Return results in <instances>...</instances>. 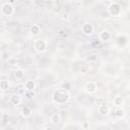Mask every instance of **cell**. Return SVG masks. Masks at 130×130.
Listing matches in <instances>:
<instances>
[{
	"mask_svg": "<svg viewBox=\"0 0 130 130\" xmlns=\"http://www.w3.org/2000/svg\"><path fill=\"white\" fill-rule=\"evenodd\" d=\"M51 121L53 123H59L61 121V116L59 115V114H54V115L52 116V118H51Z\"/></svg>",
	"mask_w": 130,
	"mask_h": 130,
	"instance_id": "13",
	"label": "cell"
},
{
	"mask_svg": "<svg viewBox=\"0 0 130 130\" xmlns=\"http://www.w3.org/2000/svg\"><path fill=\"white\" fill-rule=\"evenodd\" d=\"M81 30H82V32L84 35H90V34H92V32H94V26H92V24H88V22H86V24H82V28H81Z\"/></svg>",
	"mask_w": 130,
	"mask_h": 130,
	"instance_id": "5",
	"label": "cell"
},
{
	"mask_svg": "<svg viewBox=\"0 0 130 130\" xmlns=\"http://www.w3.org/2000/svg\"><path fill=\"white\" fill-rule=\"evenodd\" d=\"M24 76V71L22 69H20V68L16 69V71H15V77H16V78L22 79Z\"/></svg>",
	"mask_w": 130,
	"mask_h": 130,
	"instance_id": "11",
	"label": "cell"
},
{
	"mask_svg": "<svg viewBox=\"0 0 130 130\" xmlns=\"http://www.w3.org/2000/svg\"><path fill=\"white\" fill-rule=\"evenodd\" d=\"M22 115L24 117H28L30 115V107H24L22 109Z\"/></svg>",
	"mask_w": 130,
	"mask_h": 130,
	"instance_id": "15",
	"label": "cell"
},
{
	"mask_svg": "<svg viewBox=\"0 0 130 130\" xmlns=\"http://www.w3.org/2000/svg\"><path fill=\"white\" fill-rule=\"evenodd\" d=\"M68 18H69V14H68L67 12H65V13L62 14V18H63V20H67Z\"/></svg>",
	"mask_w": 130,
	"mask_h": 130,
	"instance_id": "19",
	"label": "cell"
},
{
	"mask_svg": "<svg viewBox=\"0 0 130 130\" xmlns=\"http://www.w3.org/2000/svg\"><path fill=\"white\" fill-rule=\"evenodd\" d=\"M75 4H76L77 6H81V5H82V2H81V1H76Z\"/></svg>",
	"mask_w": 130,
	"mask_h": 130,
	"instance_id": "21",
	"label": "cell"
},
{
	"mask_svg": "<svg viewBox=\"0 0 130 130\" xmlns=\"http://www.w3.org/2000/svg\"><path fill=\"white\" fill-rule=\"evenodd\" d=\"M10 102H11V104H13V105H18V104H20V102H22V100H20V96H16V94H13L11 98H10Z\"/></svg>",
	"mask_w": 130,
	"mask_h": 130,
	"instance_id": "8",
	"label": "cell"
},
{
	"mask_svg": "<svg viewBox=\"0 0 130 130\" xmlns=\"http://www.w3.org/2000/svg\"><path fill=\"white\" fill-rule=\"evenodd\" d=\"M88 61H92V60L94 61V60H96V55H92V56H90V58H88Z\"/></svg>",
	"mask_w": 130,
	"mask_h": 130,
	"instance_id": "20",
	"label": "cell"
},
{
	"mask_svg": "<svg viewBox=\"0 0 130 130\" xmlns=\"http://www.w3.org/2000/svg\"><path fill=\"white\" fill-rule=\"evenodd\" d=\"M100 39L102 41H109L111 39V34L108 30H103L100 35Z\"/></svg>",
	"mask_w": 130,
	"mask_h": 130,
	"instance_id": "7",
	"label": "cell"
},
{
	"mask_svg": "<svg viewBox=\"0 0 130 130\" xmlns=\"http://www.w3.org/2000/svg\"><path fill=\"white\" fill-rule=\"evenodd\" d=\"M116 116H117L118 118H122V117L124 116V111H123L122 109H118V110L116 111Z\"/></svg>",
	"mask_w": 130,
	"mask_h": 130,
	"instance_id": "17",
	"label": "cell"
},
{
	"mask_svg": "<svg viewBox=\"0 0 130 130\" xmlns=\"http://www.w3.org/2000/svg\"><path fill=\"white\" fill-rule=\"evenodd\" d=\"M86 92H94L96 90V84H94V82H88V84H86Z\"/></svg>",
	"mask_w": 130,
	"mask_h": 130,
	"instance_id": "9",
	"label": "cell"
},
{
	"mask_svg": "<svg viewBox=\"0 0 130 130\" xmlns=\"http://www.w3.org/2000/svg\"><path fill=\"white\" fill-rule=\"evenodd\" d=\"M1 11H2V13H3L4 15H6V16H10V15L13 13L14 8H13V6H12L11 3L6 2V3H4V4L2 5V7H1Z\"/></svg>",
	"mask_w": 130,
	"mask_h": 130,
	"instance_id": "2",
	"label": "cell"
},
{
	"mask_svg": "<svg viewBox=\"0 0 130 130\" xmlns=\"http://www.w3.org/2000/svg\"><path fill=\"white\" fill-rule=\"evenodd\" d=\"M47 47V44L45 43V41L43 40H38L36 43H35V49L38 51V52H44L45 49Z\"/></svg>",
	"mask_w": 130,
	"mask_h": 130,
	"instance_id": "4",
	"label": "cell"
},
{
	"mask_svg": "<svg viewBox=\"0 0 130 130\" xmlns=\"http://www.w3.org/2000/svg\"><path fill=\"white\" fill-rule=\"evenodd\" d=\"M108 112H109L108 106H106V105L100 106V108H99V113H100V114H102V115H105V114H107Z\"/></svg>",
	"mask_w": 130,
	"mask_h": 130,
	"instance_id": "10",
	"label": "cell"
},
{
	"mask_svg": "<svg viewBox=\"0 0 130 130\" xmlns=\"http://www.w3.org/2000/svg\"><path fill=\"white\" fill-rule=\"evenodd\" d=\"M36 84H35V81L32 80H28L24 84V88L26 90H34Z\"/></svg>",
	"mask_w": 130,
	"mask_h": 130,
	"instance_id": "6",
	"label": "cell"
},
{
	"mask_svg": "<svg viewBox=\"0 0 130 130\" xmlns=\"http://www.w3.org/2000/svg\"><path fill=\"white\" fill-rule=\"evenodd\" d=\"M35 96V94H34V92L32 90H26L24 92V96L28 100H30V99H32V96Z\"/></svg>",
	"mask_w": 130,
	"mask_h": 130,
	"instance_id": "16",
	"label": "cell"
},
{
	"mask_svg": "<svg viewBox=\"0 0 130 130\" xmlns=\"http://www.w3.org/2000/svg\"><path fill=\"white\" fill-rule=\"evenodd\" d=\"M54 100L57 102V103H60V104H63L65 102H67L68 99H69V94L67 92H65L64 90H57L55 92H54Z\"/></svg>",
	"mask_w": 130,
	"mask_h": 130,
	"instance_id": "1",
	"label": "cell"
},
{
	"mask_svg": "<svg viewBox=\"0 0 130 130\" xmlns=\"http://www.w3.org/2000/svg\"><path fill=\"white\" fill-rule=\"evenodd\" d=\"M28 130H32V129H28Z\"/></svg>",
	"mask_w": 130,
	"mask_h": 130,
	"instance_id": "23",
	"label": "cell"
},
{
	"mask_svg": "<svg viewBox=\"0 0 130 130\" xmlns=\"http://www.w3.org/2000/svg\"><path fill=\"white\" fill-rule=\"evenodd\" d=\"M45 130H52L51 128H47V129H45Z\"/></svg>",
	"mask_w": 130,
	"mask_h": 130,
	"instance_id": "22",
	"label": "cell"
},
{
	"mask_svg": "<svg viewBox=\"0 0 130 130\" xmlns=\"http://www.w3.org/2000/svg\"><path fill=\"white\" fill-rule=\"evenodd\" d=\"M30 32H32V35H35V36H37V35H39L40 34V28H39V26H32V28H30Z\"/></svg>",
	"mask_w": 130,
	"mask_h": 130,
	"instance_id": "12",
	"label": "cell"
},
{
	"mask_svg": "<svg viewBox=\"0 0 130 130\" xmlns=\"http://www.w3.org/2000/svg\"><path fill=\"white\" fill-rule=\"evenodd\" d=\"M8 86H9V84L7 82V81H5V80H3V81L0 82V88H1L2 90H8Z\"/></svg>",
	"mask_w": 130,
	"mask_h": 130,
	"instance_id": "14",
	"label": "cell"
},
{
	"mask_svg": "<svg viewBox=\"0 0 130 130\" xmlns=\"http://www.w3.org/2000/svg\"><path fill=\"white\" fill-rule=\"evenodd\" d=\"M109 12L112 14V15H119L120 14V12H121V7H120V5L118 4V3H116V2H112L111 4H110V6H109Z\"/></svg>",
	"mask_w": 130,
	"mask_h": 130,
	"instance_id": "3",
	"label": "cell"
},
{
	"mask_svg": "<svg viewBox=\"0 0 130 130\" xmlns=\"http://www.w3.org/2000/svg\"><path fill=\"white\" fill-rule=\"evenodd\" d=\"M114 102H115L116 105H120V104H122V99H121V98H117V99L114 101Z\"/></svg>",
	"mask_w": 130,
	"mask_h": 130,
	"instance_id": "18",
	"label": "cell"
}]
</instances>
